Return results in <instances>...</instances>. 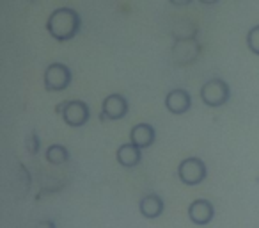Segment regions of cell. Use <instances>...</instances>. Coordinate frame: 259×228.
<instances>
[{
    "mask_svg": "<svg viewBox=\"0 0 259 228\" xmlns=\"http://www.w3.org/2000/svg\"><path fill=\"white\" fill-rule=\"evenodd\" d=\"M82 27V18L80 15L71 8H59L48 16L47 20V30L55 41L64 43L69 41L80 32Z\"/></svg>",
    "mask_w": 259,
    "mask_h": 228,
    "instance_id": "cell-1",
    "label": "cell"
},
{
    "mask_svg": "<svg viewBox=\"0 0 259 228\" xmlns=\"http://www.w3.org/2000/svg\"><path fill=\"white\" fill-rule=\"evenodd\" d=\"M55 112L62 114V120L68 127L71 128H78L83 127V125L89 121L91 116V111H89V105L82 100H69L64 102V104L57 105L55 107Z\"/></svg>",
    "mask_w": 259,
    "mask_h": 228,
    "instance_id": "cell-2",
    "label": "cell"
},
{
    "mask_svg": "<svg viewBox=\"0 0 259 228\" xmlns=\"http://www.w3.org/2000/svg\"><path fill=\"white\" fill-rule=\"evenodd\" d=\"M231 89L229 84L222 79H211L201 87V100L208 107H222L229 102Z\"/></svg>",
    "mask_w": 259,
    "mask_h": 228,
    "instance_id": "cell-3",
    "label": "cell"
},
{
    "mask_svg": "<svg viewBox=\"0 0 259 228\" xmlns=\"http://www.w3.org/2000/svg\"><path fill=\"white\" fill-rule=\"evenodd\" d=\"M73 73L62 62H52L43 73V87L47 91H64L71 86Z\"/></svg>",
    "mask_w": 259,
    "mask_h": 228,
    "instance_id": "cell-4",
    "label": "cell"
},
{
    "mask_svg": "<svg viewBox=\"0 0 259 228\" xmlns=\"http://www.w3.org/2000/svg\"><path fill=\"white\" fill-rule=\"evenodd\" d=\"M206 164L199 157H187L178 166V177L185 185H199L206 178Z\"/></svg>",
    "mask_w": 259,
    "mask_h": 228,
    "instance_id": "cell-5",
    "label": "cell"
},
{
    "mask_svg": "<svg viewBox=\"0 0 259 228\" xmlns=\"http://www.w3.org/2000/svg\"><path fill=\"white\" fill-rule=\"evenodd\" d=\"M130 104L122 94L114 93L108 94L101 104V112H100V121L107 120H122L128 114Z\"/></svg>",
    "mask_w": 259,
    "mask_h": 228,
    "instance_id": "cell-6",
    "label": "cell"
},
{
    "mask_svg": "<svg viewBox=\"0 0 259 228\" xmlns=\"http://www.w3.org/2000/svg\"><path fill=\"white\" fill-rule=\"evenodd\" d=\"M215 216V207L209 200H194L188 205V217L194 224L204 226Z\"/></svg>",
    "mask_w": 259,
    "mask_h": 228,
    "instance_id": "cell-7",
    "label": "cell"
},
{
    "mask_svg": "<svg viewBox=\"0 0 259 228\" xmlns=\"http://www.w3.org/2000/svg\"><path fill=\"white\" fill-rule=\"evenodd\" d=\"M165 107L170 114H185L188 109L192 107V96L187 89H181V87H176V89L169 91L165 96Z\"/></svg>",
    "mask_w": 259,
    "mask_h": 228,
    "instance_id": "cell-8",
    "label": "cell"
},
{
    "mask_svg": "<svg viewBox=\"0 0 259 228\" xmlns=\"http://www.w3.org/2000/svg\"><path fill=\"white\" fill-rule=\"evenodd\" d=\"M156 139V131L149 123H139L130 131V143H134L141 150L149 148Z\"/></svg>",
    "mask_w": 259,
    "mask_h": 228,
    "instance_id": "cell-9",
    "label": "cell"
},
{
    "mask_svg": "<svg viewBox=\"0 0 259 228\" xmlns=\"http://www.w3.org/2000/svg\"><path fill=\"white\" fill-rule=\"evenodd\" d=\"M115 160L122 168H135L142 160V150L139 146H135L134 143H124L115 152Z\"/></svg>",
    "mask_w": 259,
    "mask_h": 228,
    "instance_id": "cell-10",
    "label": "cell"
},
{
    "mask_svg": "<svg viewBox=\"0 0 259 228\" xmlns=\"http://www.w3.org/2000/svg\"><path fill=\"white\" fill-rule=\"evenodd\" d=\"M139 210L146 219H156L163 212V200L158 194H146L139 203Z\"/></svg>",
    "mask_w": 259,
    "mask_h": 228,
    "instance_id": "cell-11",
    "label": "cell"
},
{
    "mask_svg": "<svg viewBox=\"0 0 259 228\" xmlns=\"http://www.w3.org/2000/svg\"><path fill=\"white\" fill-rule=\"evenodd\" d=\"M45 157L50 164L54 166H61V164L68 162L69 159V152L64 145H50L45 152Z\"/></svg>",
    "mask_w": 259,
    "mask_h": 228,
    "instance_id": "cell-12",
    "label": "cell"
},
{
    "mask_svg": "<svg viewBox=\"0 0 259 228\" xmlns=\"http://www.w3.org/2000/svg\"><path fill=\"white\" fill-rule=\"evenodd\" d=\"M247 47L252 54L259 55V25L252 27L247 32Z\"/></svg>",
    "mask_w": 259,
    "mask_h": 228,
    "instance_id": "cell-13",
    "label": "cell"
},
{
    "mask_svg": "<svg viewBox=\"0 0 259 228\" xmlns=\"http://www.w3.org/2000/svg\"><path fill=\"white\" fill-rule=\"evenodd\" d=\"M27 150H29V153H32V155H36V153L39 152V138H37L36 132H32V134L29 136V139H27Z\"/></svg>",
    "mask_w": 259,
    "mask_h": 228,
    "instance_id": "cell-14",
    "label": "cell"
},
{
    "mask_svg": "<svg viewBox=\"0 0 259 228\" xmlns=\"http://www.w3.org/2000/svg\"><path fill=\"white\" fill-rule=\"evenodd\" d=\"M36 228H57V226H55V223H54V221L47 219V221H41V223L37 224Z\"/></svg>",
    "mask_w": 259,
    "mask_h": 228,
    "instance_id": "cell-15",
    "label": "cell"
},
{
    "mask_svg": "<svg viewBox=\"0 0 259 228\" xmlns=\"http://www.w3.org/2000/svg\"><path fill=\"white\" fill-rule=\"evenodd\" d=\"M172 6H178V8H181V6H188L192 2V0H169Z\"/></svg>",
    "mask_w": 259,
    "mask_h": 228,
    "instance_id": "cell-16",
    "label": "cell"
},
{
    "mask_svg": "<svg viewBox=\"0 0 259 228\" xmlns=\"http://www.w3.org/2000/svg\"><path fill=\"white\" fill-rule=\"evenodd\" d=\"M201 4H204V6H213V4H217L219 0H199Z\"/></svg>",
    "mask_w": 259,
    "mask_h": 228,
    "instance_id": "cell-17",
    "label": "cell"
},
{
    "mask_svg": "<svg viewBox=\"0 0 259 228\" xmlns=\"http://www.w3.org/2000/svg\"><path fill=\"white\" fill-rule=\"evenodd\" d=\"M30 2H36V0H30Z\"/></svg>",
    "mask_w": 259,
    "mask_h": 228,
    "instance_id": "cell-18",
    "label": "cell"
}]
</instances>
